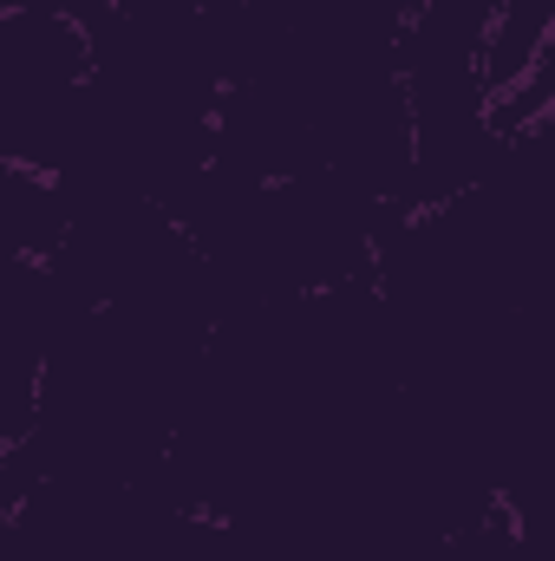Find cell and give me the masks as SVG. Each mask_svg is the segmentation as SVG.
Here are the masks:
<instances>
[{"label": "cell", "instance_id": "6da1fadb", "mask_svg": "<svg viewBox=\"0 0 555 561\" xmlns=\"http://www.w3.org/2000/svg\"><path fill=\"white\" fill-rule=\"evenodd\" d=\"M92 53L86 26L39 7H0V163L59 170L79 105H86Z\"/></svg>", "mask_w": 555, "mask_h": 561}, {"label": "cell", "instance_id": "7a4b0ae2", "mask_svg": "<svg viewBox=\"0 0 555 561\" xmlns=\"http://www.w3.org/2000/svg\"><path fill=\"white\" fill-rule=\"evenodd\" d=\"M79 313L86 307L72 300V287L59 280L53 262H13V255H0V444H13V437L33 431L46 359H53L59 333Z\"/></svg>", "mask_w": 555, "mask_h": 561}, {"label": "cell", "instance_id": "3957f363", "mask_svg": "<svg viewBox=\"0 0 555 561\" xmlns=\"http://www.w3.org/2000/svg\"><path fill=\"white\" fill-rule=\"evenodd\" d=\"M66 242V196L46 170L0 163V255L13 262H53Z\"/></svg>", "mask_w": 555, "mask_h": 561}]
</instances>
